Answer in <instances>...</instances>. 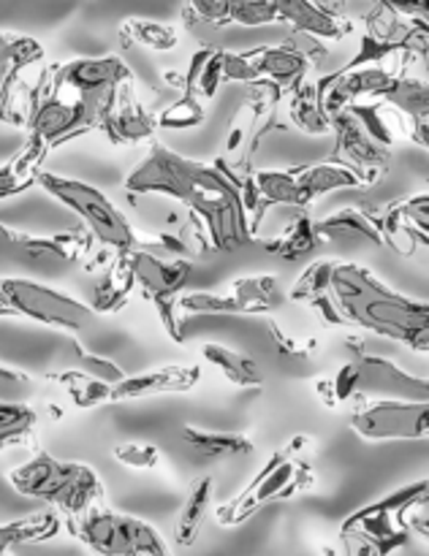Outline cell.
I'll list each match as a JSON object with an SVG mask.
<instances>
[{
    "instance_id": "cell-1",
    "label": "cell",
    "mask_w": 429,
    "mask_h": 556,
    "mask_svg": "<svg viewBox=\"0 0 429 556\" xmlns=\"http://www.w3.org/2000/svg\"><path fill=\"white\" fill-rule=\"evenodd\" d=\"M125 190L134 195H166L188 206L190 217L204 226L212 253H231L253 239L242 190L220 161L201 163L152 141L125 177Z\"/></svg>"
},
{
    "instance_id": "cell-2",
    "label": "cell",
    "mask_w": 429,
    "mask_h": 556,
    "mask_svg": "<svg viewBox=\"0 0 429 556\" xmlns=\"http://www.w3.org/2000/svg\"><path fill=\"white\" fill-rule=\"evenodd\" d=\"M331 304L342 326H356L375 337L429 353V302L405 296L358 264H331Z\"/></svg>"
},
{
    "instance_id": "cell-3",
    "label": "cell",
    "mask_w": 429,
    "mask_h": 556,
    "mask_svg": "<svg viewBox=\"0 0 429 556\" xmlns=\"http://www.w3.org/2000/svg\"><path fill=\"white\" fill-rule=\"evenodd\" d=\"M9 483L22 497L52 505L63 519H74L103 500V483L92 467L54 459L47 451H38L25 465L14 467Z\"/></svg>"
},
{
    "instance_id": "cell-4",
    "label": "cell",
    "mask_w": 429,
    "mask_h": 556,
    "mask_svg": "<svg viewBox=\"0 0 429 556\" xmlns=\"http://www.w3.org/2000/svg\"><path fill=\"white\" fill-rule=\"evenodd\" d=\"M38 185H41L43 193L52 195L63 206H68L85 223V231L90 233L92 242H98L112 255L130 253L139 244V237L130 228V223L125 220L123 212L92 185L79 182V179L58 177V174L49 172H41Z\"/></svg>"
},
{
    "instance_id": "cell-5",
    "label": "cell",
    "mask_w": 429,
    "mask_h": 556,
    "mask_svg": "<svg viewBox=\"0 0 429 556\" xmlns=\"http://www.w3.org/2000/svg\"><path fill=\"white\" fill-rule=\"evenodd\" d=\"M106 112L109 106H103V103L85 101V98H74L52 90L47 71H43L41 81L27 92L25 128L27 134L41 139L49 150H54V147L65 144V141L79 139V136L101 128Z\"/></svg>"
},
{
    "instance_id": "cell-6",
    "label": "cell",
    "mask_w": 429,
    "mask_h": 556,
    "mask_svg": "<svg viewBox=\"0 0 429 556\" xmlns=\"http://www.w3.org/2000/svg\"><path fill=\"white\" fill-rule=\"evenodd\" d=\"M335 405L351 400L367 402H429V375H413L389 358L358 353L331 378Z\"/></svg>"
},
{
    "instance_id": "cell-7",
    "label": "cell",
    "mask_w": 429,
    "mask_h": 556,
    "mask_svg": "<svg viewBox=\"0 0 429 556\" xmlns=\"http://www.w3.org/2000/svg\"><path fill=\"white\" fill-rule=\"evenodd\" d=\"M315 483L313 467L299 459L296 451L282 448L269 456L264 467L255 472L253 481L242 489L234 500L215 510V519L220 527H239L258 514L264 505L280 503V500L296 497L299 492Z\"/></svg>"
},
{
    "instance_id": "cell-8",
    "label": "cell",
    "mask_w": 429,
    "mask_h": 556,
    "mask_svg": "<svg viewBox=\"0 0 429 556\" xmlns=\"http://www.w3.org/2000/svg\"><path fill=\"white\" fill-rule=\"evenodd\" d=\"M65 527L98 556H172L163 538L147 521L117 514L101 503L65 519Z\"/></svg>"
},
{
    "instance_id": "cell-9",
    "label": "cell",
    "mask_w": 429,
    "mask_h": 556,
    "mask_svg": "<svg viewBox=\"0 0 429 556\" xmlns=\"http://www.w3.org/2000/svg\"><path fill=\"white\" fill-rule=\"evenodd\" d=\"M0 318H27L79 334L96 326L98 313L79 299L22 277H0Z\"/></svg>"
},
{
    "instance_id": "cell-10",
    "label": "cell",
    "mask_w": 429,
    "mask_h": 556,
    "mask_svg": "<svg viewBox=\"0 0 429 556\" xmlns=\"http://www.w3.org/2000/svg\"><path fill=\"white\" fill-rule=\"evenodd\" d=\"M128 264L134 271L136 288L155 307L166 334L174 342H182L185 331L179 299H182V288L188 286L193 264L188 258H161V255H152L141 248L130 250Z\"/></svg>"
},
{
    "instance_id": "cell-11",
    "label": "cell",
    "mask_w": 429,
    "mask_h": 556,
    "mask_svg": "<svg viewBox=\"0 0 429 556\" xmlns=\"http://www.w3.org/2000/svg\"><path fill=\"white\" fill-rule=\"evenodd\" d=\"M424 492H429V481L407 483V486L386 494L378 503L356 510V514H351L342 521L340 541L367 543V546H373L380 556H389L394 554L396 548L407 546L411 530H407L405 521H402V514H405L407 505H411L413 500L421 497Z\"/></svg>"
},
{
    "instance_id": "cell-12",
    "label": "cell",
    "mask_w": 429,
    "mask_h": 556,
    "mask_svg": "<svg viewBox=\"0 0 429 556\" xmlns=\"http://www.w3.org/2000/svg\"><path fill=\"white\" fill-rule=\"evenodd\" d=\"M47 79L52 90L74 98H96V101L114 103L125 81H134V71L117 58H76L65 63L49 65Z\"/></svg>"
},
{
    "instance_id": "cell-13",
    "label": "cell",
    "mask_w": 429,
    "mask_h": 556,
    "mask_svg": "<svg viewBox=\"0 0 429 556\" xmlns=\"http://www.w3.org/2000/svg\"><path fill=\"white\" fill-rule=\"evenodd\" d=\"M331 134H335V155L331 161L342 163L358 177L362 188H373L389 174L391 147L380 144L351 109H340L329 117Z\"/></svg>"
},
{
    "instance_id": "cell-14",
    "label": "cell",
    "mask_w": 429,
    "mask_h": 556,
    "mask_svg": "<svg viewBox=\"0 0 429 556\" xmlns=\"http://www.w3.org/2000/svg\"><path fill=\"white\" fill-rule=\"evenodd\" d=\"M351 429L373 443L429 440V402H367L353 413Z\"/></svg>"
},
{
    "instance_id": "cell-15",
    "label": "cell",
    "mask_w": 429,
    "mask_h": 556,
    "mask_svg": "<svg viewBox=\"0 0 429 556\" xmlns=\"http://www.w3.org/2000/svg\"><path fill=\"white\" fill-rule=\"evenodd\" d=\"M43 47L22 33H0V123L25 125L27 101H22V76L41 63Z\"/></svg>"
},
{
    "instance_id": "cell-16",
    "label": "cell",
    "mask_w": 429,
    "mask_h": 556,
    "mask_svg": "<svg viewBox=\"0 0 429 556\" xmlns=\"http://www.w3.org/2000/svg\"><path fill=\"white\" fill-rule=\"evenodd\" d=\"M394 79L396 74H391L383 65L375 63L358 65V68H340L315 81V87H318L320 106L331 117L340 109L356 103L358 98H380Z\"/></svg>"
},
{
    "instance_id": "cell-17",
    "label": "cell",
    "mask_w": 429,
    "mask_h": 556,
    "mask_svg": "<svg viewBox=\"0 0 429 556\" xmlns=\"http://www.w3.org/2000/svg\"><path fill=\"white\" fill-rule=\"evenodd\" d=\"M201 378L199 364H166V367L150 369L141 375H125L119 383L109 391V402H130L150 400V396L166 394H188Z\"/></svg>"
},
{
    "instance_id": "cell-18",
    "label": "cell",
    "mask_w": 429,
    "mask_h": 556,
    "mask_svg": "<svg viewBox=\"0 0 429 556\" xmlns=\"http://www.w3.org/2000/svg\"><path fill=\"white\" fill-rule=\"evenodd\" d=\"M103 136H106L112 144H139L155 136L157 123L155 114L147 112L139 103L134 92V81H125L117 92V101L112 103V109L106 112L101 123Z\"/></svg>"
},
{
    "instance_id": "cell-19",
    "label": "cell",
    "mask_w": 429,
    "mask_h": 556,
    "mask_svg": "<svg viewBox=\"0 0 429 556\" xmlns=\"http://www.w3.org/2000/svg\"><path fill=\"white\" fill-rule=\"evenodd\" d=\"M378 101L394 109L407 123L411 139L429 152V81L411 79V76H396Z\"/></svg>"
},
{
    "instance_id": "cell-20",
    "label": "cell",
    "mask_w": 429,
    "mask_h": 556,
    "mask_svg": "<svg viewBox=\"0 0 429 556\" xmlns=\"http://www.w3.org/2000/svg\"><path fill=\"white\" fill-rule=\"evenodd\" d=\"M277 22H286L293 33L320 38V41H340L351 33V22L340 14H331L315 0H275Z\"/></svg>"
},
{
    "instance_id": "cell-21",
    "label": "cell",
    "mask_w": 429,
    "mask_h": 556,
    "mask_svg": "<svg viewBox=\"0 0 429 556\" xmlns=\"http://www.w3.org/2000/svg\"><path fill=\"white\" fill-rule=\"evenodd\" d=\"M248 60L253 63V68L258 71L261 79H269L275 85L291 90L293 85H299L302 79H307V71L313 65V60L296 47V41L277 43V47H258L250 49Z\"/></svg>"
},
{
    "instance_id": "cell-22",
    "label": "cell",
    "mask_w": 429,
    "mask_h": 556,
    "mask_svg": "<svg viewBox=\"0 0 429 556\" xmlns=\"http://www.w3.org/2000/svg\"><path fill=\"white\" fill-rule=\"evenodd\" d=\"M293 177H296V193H299V210L315 204L324 195L335 193V190L345 188H362L356 174L351 168H345L337 161H324V163H310V166H296L293 168Z\"/></svg>"
},
{
    "instance_id": "cell-23",
    "label": "cell",
    "mask_w": 429,
    "mask_h": 556,
    "mask_svg": "<svg viewBox=\"0 0 429 556\" xmlns=\"http://www.w3.org/2000/svg\"><path fill=\"white\" fill-rule=\"evenodd\" d=\"M49 147L41 139L27 134V141L22 150L11 157L9 163L0 166V201L14 199V195L25 193L33 185H38V177L43 172V161L49 157Z\"/></svg>"
},
{
    "instance_id": "cell-24",
    "label": "cell",
    "mask_w": 429,
    "mask_h": 556,
    "mask_svg": "<svg viewBox=\"0 0 429 556\" xmlns=\"http://www.w3.org/2000/svg\"><path fill=\"white\" fill-rule=\"evenodd\" d=\"M315 231H318L320 242L331 244H375V248L383 244L378 226L369 220L364 210L331 212L324 220H315Z\"/></svg>"
},
{
    "instance_id": "cell-25",
    "label": "cell",
    "mask_w": 429,
    "mask_h": 556,
    "mask_svg": "<svg viewBox=\"0 0 429 556\" xmlns=\"http://www.w3.org/2000/svg\"><path fill=\"white\" fill-rule=\"evenodd\" d=\"M179 440L188 445L190 454L199 462H228L237 456H248L253 451V440L237 432H215V429L182 427Z\"/></svg>"
},
{
    "instance_id": "cell-26",
    "label": "cell",
    "mask_w": 429,
    "mask_h": 556,
    "mask_svg": "<svg viewBox=\"0 0 429 556\" xmlns=\"http://www.w3.org/2000/svg\"><path fill=\"white\" fill-rule=\"evenodd\" d=\"M212 492H215V478L212 476H199L190 483L188 494H185L182 505H179L177 521H174V541H177V546L190 548L199 541L201 527H204L206 514H210Z\"/></svg>"
},
{
    "instance_id": "cell-27",
    "label": "cell",
    "mask_w": 429,
    "mask_h": 556,
    "mask_svg": "<svg viewBox=\"0 0 429 556\" xmlns=\"http://www.w3.org/2000/svg\"><path fill=\"white\" fill-rule=\"evenodd\" d=\"M228 299L234 304L237 315H266L286 302L280 291V282L272 275H253L239 277L228 286Z\"/></svg>"
},
{
    "instance_id": "cell-28",
    "label": "cell",
    "mask_w": 429,
    "mask_h": 556,
    "mask_svg": "<svg viewBox=\"0 0 429 556\" xmlns=\"http://www.w3.org/2000/svg\"><path fill=\"white\" fill-rule=\"evenodd\" d=\"M134 288L136 282L128 264V253L114 255V258L109 261L106 269H103V275L98 277L96 291H92V309H96L98 315L117 313V309H123L125 304H128Z\"/></svg>"
},
{
    "instance_id": "cell-29",
    "label": "cell",
    "mask_w": 429,
    "mask_h": 556,
    "mask_svg": "<svg viewBox=\"0 0 429 556\" xmlns=\"http://www.w3.org/2000/svg\"><path fill=\"white\" fill-rule=\"evenodd\" d=\"M201 356L237 389H258V386H264V372L255 364V358L244 356V353L217 345V342H206V345H201Z\"/></svg>"
},
{
    "instance_id": "cell-30",
    "label": "cell",
    "mask_w": 429,
    "mask_h": 556,
    "mask_svg": "<svg viewBox=\"0 0 429 556\" xmlns=\"http://www.w3.org/2000/svg\"><path fill=\"white\" fill-rule=\"evenodd\" d=\"M288 114H291V123L296 125L299 130L310 136H324L331 134L329 114L320 106V96L315 81L302 79L299 85H293L288 90Z\"/></svg>"
},
{
    "instance_id": "cell-31",
    "label": "cell",
    "mask_w": 429,
    "mask_h": 556,
    "mask_svg": "<svg viewBox=\"0 0 429 556\" xmlns=\"http://www.w3.org/2000/svg\"><path fill=\"white\" fill-rule=\"evenodd\" d=\"M320 244L324 242H320L318 231H315L313 217L304 215V210H296V215H293V220L288 223L286 231L277 233V237L269 239V242H264V248L269 250V253L280 255V258L296 261L302 258V255L315 253Z\"/></svg>"
},
{
    "instance_id": "cell-32",
    "label": "cell",
    "mask_w": 429,
    "mask_h": 556,
    "mask_svg": "<svg viewBox=\"0 0 429 556\" xmlns=\"http://www.w3.org/2000/svg\"><path fill=\"white\" fill-rule=\"evenodd\" d=\"M60 527H63V521H60V516L54 510L0 525V556H11V548L14 546L49 541V538L58 535Z\"/></svg>"
},
{
    "instance_id": "cell-33",
    "label": "cell",
    "mask_w": 429,
    "mask_h": 556,
    "mask_svg": "<svg viewBox=\"0 0 429 556\" xmlns=\"http://www.w3.org/2000/svg\"><path fill=\"white\" fill-rule=\"evenodd\" d=\"M223 81H226L223 79V49L204 47L201 52H195L188 74H185V92H193V96L210 101L220 90Z\"/></svg>"
},
{
    "instance_id": "cell-34",
    "label": "cell",
    "mask_w": 429,
    "mask_h": 556,
    "mask_svg": "<svg viewBox=\"0 0 429 556\" xmlns=\"http://www.w3.org/2000/svg\"><path fill=\"white\" fill-rule=\"evenodd\" d=\"M119 38L125 43H136V47H147L152 52H168L179 43V33L172 25H163V22L152 20H139V16H130L119 25Z\"/></svg>"
},
{
    "instance_id": "cell-35",
    "label": "cell",
    "mask_w": 429,
    "mask_h": 556,
    "mask_svg": "<svg viewBox=\"0 0 429 556\" xmlns=\"http://www.w3.org/2000/svg\"><path fill=\"white\" fill-rule=\"evenodd\" d=\"M38 416L27 402H0V451L25 445L36 432Z\"/></svg>"
},
{
    "instance_id": "cell-36",
    "label": "cell",
    "mask_w": 429,
    "mask_h": 556,
    "mask_svg": "<svg viewBox=\"0 0 429 556\" xmlns=\"http://www.w3.org/2000/svg\"><path fill=\"white\" fill-rule=\"evenodd\" d=\"M54 383L63 386V391L68 394V400L74 402L76 407L87 410V407L106 405L109 391H112V383H103V380L92 378V375L81 372V369H65V372L52 375Z\"/></svg>"
},
{
    "instance_id": "cell-37",
    "label": "cell",
    "mask_w": 429,
    "mask_h": 556,
    "mask_svg": "<svg viewBox=\"0 0 429 556\" xmlns=\"http://www.w3.org/2000/svg\"><path fill=\"white\" fill-rule=\"evenodd\" d=\"M331 264H335V261H315V264H310L307 269L302 271V277L296 280V286L291 288L288 299H291V302H299V304H307V307H313L318 299H324L326 293H329V288H331Z\"/></svg>"
},
{
    "instance_id": "cell-38",
    "label": "cell",
    "mask_w": 429,
    "mask_h": 556,
    "mask_svg": "<svg viewBox=\"0 0 429 556\" xmlns=\"http://www.w3.org/2000/svg\"><path fill=\"white\" fill-rule=\"evenodd\" d=\"M204 117H206V109L204 103H201V98L193 96V92H185L179 101L168 103L161 114H155V123L157 128L179 130V128H195V125L204 123Z\"/></svg>"
},
{
    "instance_id": "cell-39",
    "label": "cell",
    "mask_w": 429,
    "mask_h": 556,
    "mask_svg": "<svg viewBox=\"0 0 429 556\" xmlns=\"http://www.w3.org/2000/svg\"><path fill=\"white\" fill-rule=\"evenodd\" d=\"M275 22H277L275 0H231L228 25L261 27V25H275Z\"/></svg>"
},
{
    "instance_id": "cell-40",
    "label": "cell",
    "mask_w": 429,
    "mask_h": 556,
    "mask_svg": "<svg viewBox=\"0 0 429 556\" xmlns=\"http://www.w3.org/2000/svg\"><path fill=\"white\" fill-rule=\"evenodd\" d=\"M112 456L130 470H155L161 465V451L152 443H119L112 448Z\"/></svg>"
},
{
    "instance_id": "cell-41",
    "label": "cell",
    "mask_w": 429,
    "mask_h": 556,
    "mask_svg": "<svg viewBox=\"0 0 429 556\" xmlns=\"http://www.w3.org/2000/svg\"><path fill=\"white\" fill-rule=\"evenodd\" d=\"M228 11H231V0H188L185 3L188 20L206 27H226Z\"/></svg>"
},
{
    "instance_id": "cell-42",
    "label": "cell",
    "mask_w": 429,
    "mask_h": 556,
    "mask_svg": "<svg viewBox=\"0 0 429 556\" xmlns=\"http://www.w3.org/2000/svg\"><path fill=\"white\" fill-rule=\"evenodd\" d=\"M74 356H76V369H81V372L92 375V378L103 380V383H119V380L125 378L123 369L117 367L114 362H109V358H101V356H92V353L81 351L79 345H74Z\"/></svg>"
},
{
    "instance_id": "cell-43",
    "label": "cell",
    "mask_w": 429,
    "mask_h": 556,
    "mask_svg": "<svg viewBox=\"0 0 429 556\" xmlns=\"http://www.w3.org/2000/svg\"><path fill=\"white\" fill-rule=\"evenodd\" d=\"M33 391V380L25 372L0 367V402H25Z\"/></svg>"
},
{
    "instance_id": "cell-44",
    "label": "cell",
    "mask_w": 429,
    "mask_h": 556,
    "mask_svg": "<svg viewBox=\"0 0 429 556\" xmlns=\"http://www.w3.org/2000/svg\"><path fill=\"white\" fill-rule=\"evenodd\" d=\"M402 521H405L407 530L421 535L424 541H429V492H424L421 497L407 505L405 514H402Z\"/></svg>"
},
{
    "instance_id": "cell-45",
    "label": "cell",
    "mask_w": 429,
    "mask_h": 556,
    "mask_svg": "<svg viewBox=\"0 0 429 556\" xmlns=\"http://www.w3.org/2000/svg\"><path fill=\"white\" fill-rule=\"evenodd\" d=\"M269 331H272V337H275L277 351H280L282 356H291V358H307L310 353H315V340H307V342L291 340V337H286V334H282L280 329H277L275 320H269Z\"/></svg>"
},
{
    "instance_id": "cell-46",
    "label": "cell",
    "mask_w": 429,
    "mask_h": 556,
    "mask_svg": "<svg viewBox=\"0 0 429 556\" xmlns=\"http://www.w3.org/2000/svg\"><path fill=\"white\" fill-rule=\"evenodd\" d=\"M402 14L411 16V20H416V22H421V25L429 30V0H411Z\"/></svg>"
},
{
    "instance_id": "cell-47",
    "label": "cell",
    "mask_w": 429,
    "mask_h": 556,
    "mask_svg": "<svg viewBox=\"0 0 429 556\" xmlns=\"http://www.w3.org/2000/svg\"><path fill=\"white\" fill-rule=\"evenodd\" d=\"M342 543H345V546H353L348 548V556H380L373 546H367V543H358V541H342Z\"/></svg>"
},
{
    "instance_id": "cell-48",
    "label": "cell",
    "mask_w": 429,
    "mask_h": 556,
    "mask_svg": "<svg viewBox=\"0 0 429 556\" xmlns=\"http://www.w3.org/2000/svg\"><path fill=\"white\" fill-rule=\"evenodd\" d=\"M375 3H386V5H391V9H396L402 14V11H405V5L411 3V0H375Z\"/></svg>"
}]
</instances>
